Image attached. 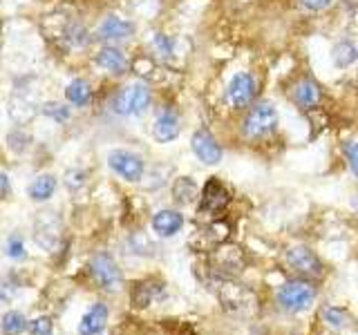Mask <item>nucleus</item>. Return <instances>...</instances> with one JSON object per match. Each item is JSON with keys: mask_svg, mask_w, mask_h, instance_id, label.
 <instances>
[{"mask_svg": "<svg viewBox=\"0 0 358 335\" xmlns=\"http://www.w3.org/2000/svg\"><path fill=\"white\" fill-rule=\"evenodd\" d=\"M208 284L215 290L224 311L233 313V315H253L257 311L255 293L246 286L233 282V277H213Z\"/></svg>", "mask_w": 358, "mask_h": 335, "instance_id": "nucleus-1", "label": "nucleus"}, {"mask_svg": "<svg viewBox=\"0 0 358 335\" xmlns=\"http://www.w3.org/2000/svg\"><path fill=\"white\" fill-rule=\"evenodd\" d=\"M316 295H318L316 286L302 282V279H296V282H287L278 290V302L287 313H302L311 308V304L316 302Z\"/></svg>", "mask_w": 358, "mask_h": 335, "instance_id": "nucleus-2", "label": "nucleus"}, {"mask_svg": "<svg viewBox=\"0 0 358 335\" xmlns=\"http://www.w3.org/2000/svg\"><path fill=\"white\" fill-rule=\"evenodd\" d=\"M278 126V110L271 103H257L244 119V134L249 139H262L271 134Z\"/></svg>", "mask_w": 358, "mask_h": 335, "instance_id": "nucleus-3", "label": "nucleus"}, {"mask_svg": "<svg viewBox=\"0 0 358 335\" xmlns=\"http://www.w3.org/2000/svg\"><path fill=\"white\" fill-rule=\"evenodd\" d=\"M150 105V89L145 83H132L115 98V110L123 117H141Z\"/></svg>", "mask_w": 358, "mask_h": 335, "instance_id": "nucleus-4", "label": "nucleus"}, {"mask_svg": "<svg viewBox=\"0 0 358 335\" xmlns=\"http://www.w3.org/2000/svg\"><path fill=\"white\" fill-rule=\"evenodd\" d=\"M108 165L121 179H126V181H139L145 170V163L141 156L130 150H112L108 154Z\"/></svg>", "mask_w": 358, "mask_h": 335, "instance_id": "nucleus-5", "label": "nucleus"}, {"mask_svg": "<svg viewBox=\"0 0 358 335\" xmlns=\"http://www.w3.org/2000/svg\"><path fill=\"white\" fill-rule=\"evenodd\" d=\"M287 264L294 273L300 277H320L322 275V264L316 257V253L309 251L307 246H294L287 251Z\"/></svg>", "mask_w": 358, "mask_h": 335, "instance_id": "nucleus-6", "label": "nucleus"}, {"mask_svg": "<svg viewBox=\"0 0 358 335\" xmlns=\"http://www.w3.org/2000/svg\"><path fill=\"white\" fill-rule=\"evenodd\" d=\"M229 190L224 188L217 179H210L206 181L204 190H201V197H199V215H206V217H215L220 212L229 206Z\"/></svg>", "mask_w": 358, "mask_h": 335, "instance_id": "nucleus-7", "label": "nucleus"}, {"mask_svg": "<svg viewBox=\"0 0 358 335\" xmlns=\"http://www.w3.org/2000/svg\"><path fill=\"white\" fill-rule=\"evenodd\" d=\"M92 275L96 279V284L106 290H119L121 288V271L117 262L112 260L108 253H99L92 260Z\"/></svg>", "mask_w": 358, "mask_h": 335, "instance_id": "nucleus-8", "label": "nucleus"}, {"mask_svg": "<svg viewBox=\"0 0 358 335\" xmlns=\"http://www.w3.org/2000/svg\"><path fill=\"white\" fill-rule=\"evenodd\" d=\"M190 148H193L197 159L206 165H217L222 161V148L208 130H197L190 139Z\"/></svg>", "mask_w": 358, "mask_h": 335, "instance_id": "nucleus-9", "label": "nucleus"}, {"mask_svg": "<svg viewBox=\"0 0 358 335\" xmlns=\"http://www.w3.org/2000/svg\"><path fill=\"white\" fill-rule=\"evenodd\" d=\"M34 237L43 248L54 251L56 241L61 237V221L56 217V212H41L36 223H34Z\"/></svg>", "mask_w": 358, "mask_h": 335, "instance_id": "nucleus-10", "label": "nucleus"}, {"mask_svg": "<svg viewBox=\"0 0 358 335\" xmlns=\"http://www.w3.org/2000/svg\"><path fill=\"white\" fill-rule=\"evenodd\" d=\"M227 96L233 107H246L255 96V78L249 72H240L231 78Z\"/></svg>", "mask_w": 358, "mask_h": 335, "instance_id": "nucleus-11", "label": "nucleus"}, {"mask_svg": "<svg viewBox=\"0 0 358 335\" xmlns=\"http://www.w3.org/2000/svg\"><path fill=\"white\" fill-rule=\"evenodd\" d=\"M244 266V257L240 248H217L213 257V277H233Z\"/></svg>", "mask_w": 358, "mask_h": 335, "instance_id": "nucleus-12", "label": "nucleus"}, {"mask_svg": "<svg viewBox=\"0 0 358 335\" xmlns=\"http://www.w3.org/2000/svg\"><path fill=\"white\" fill-rule=\"evenodd\" d=\"M182 132V126H179V117L173 110H164L159 117H157L155 126H152V134L159 143H171L179 137Z\"/></svg>", "mask_w": 358, "mask_h": 335, "instance_id": "nucleus-13", "label": "nucleus"}, {"mask_svg": "<svg viewBox=\"0 0 358 335\" xmlns=\"http://www.w3.org/2000/svg\"><path fill=\"white\" fill-rule=\"evenodd\" d=\"M132 31H134V27L130 20H123L119 16H108L99 27V38L108 40V43H117V40L130 38Z\"/></svg>", "mask_w": 358, "mask_h": 335, "instance_id": "nucleus-14", "label": "nucleus"}, {"mask_svg": "<svg viewBox=\"0 0 358 335\" xmlns=\"http://www.w3.org/2000/svg\"><path fill=\"white\" fill-rule=\"evenodd\" d=\"M184 226V217L177 210H159L152 217V230L159 237H173Z\"/></svg>", "mask_w": 358, "mask_h": 335, "instance_id": "nucleus-15", "label": "nucleus"}, {"mask_svg": "<svg viewBox=\"0 0 358 335\" xmlns=\"http://www.w3.org/2000/svg\"><path fill=\"white\" fill-rule=\"evenodd\" d=\"M106 322H108V306L94 304L83 315L81 324H78V333L81 335H101L106 329Z\"/></svg>", "mask_w": 358, "mask_h": 335, "instance_id": "nucleus-16", "label": "nucleus"}, {"mask_svg": "<svg viewBox=\"0 0 358 335\" xmlns=\"http://www.w3.org/2000/svg\"><path fill=\"white\" fill-rule=\"evenodd\" d=\"M96 65L103 67L106 72H112V74H121L123 70L128 67V59L126 54H123L121 50L112 47V45H108V47H103L99 54H96Z\"/></svg>", "mask_w": 358, "mask_h": 335, "instance_id": "nucleus-17", "label": "nucleus"}, {"mask_svg": "<svg viewBox=\"0 0 358 335\" xmlns=\"http://www.w3.org/2000/svg\"><path fill=\"white\" fill-rule=\"evenodd\" d=\"M229 237V226L224 221H215L210 223V226L206 230L199 232V244H197V251H210L215 248V246H220L222 241H227Z\"/></svg>", "mask_w": 358, "mask_h": 335, "instance_id": "nucleus-18", "label": "nucleus"}, {"mask_svg": "<svg viewBox=\"0 0 358 335\" xmlns=\"http://www.w3.org/2000/svg\"><path fill=\"white\" fill-rule=\"evenodd\" d=\"M164 295V286L155 282H139L132 288V304L137 308L150 306L155 299H159Z\"/></svg>", "mask_w": 358, "mask_h": 335, "instance_id": "nucleus-19", "label": "nucleus"}, {"mask_svg": "<svg viewBox=\"0 0 358 335\" xmlns=\"http://www.w3.org/2000/svg\"><path fill=\"white\" fill-rule=\"evenodd\" d=\"M320 87L313 83V81H309V78H302V81L296 85V89H294V98H296V103L300 105V107H305V110H309V107H316L318 103H320Z\"/></svg>", "mask_w": 358, "mask_h": 335, "instance_id": "nucleus-20", "label": "nucleus"}, {"mask_svg": "<svg viewBox=\"0 0 358 335\" xmlns=\"http://www.w3.org/2000/svg\"><path fill=\"white\" fill-rule=\"evenodd\" d=\"M65 98L70 100L72 105L83 107L90 103V98H92V87H90V83H85L83 78H74V81L65 87Z\"/></svg>", "mask_w": 358, "mask_h": 335, "instance_id": "nucleus-21", "label": "nucleus"}, {"mask_svg": "<svg viewBox=\"0 0 358 335\" xmlns=\"http://www.w3.org/2000/svg\"><path fill=\"white\" fill-rule=\"evenodd\" d=\"M9 114H11V119L18 121V123H29L34 117H36V107H34L31 100H27L22 94H18V96L11 98Z\"/></svg>", "mask_w": 358, "mask_h": 335, "instance_id": "nucleus-22", "label": "nucleus"}, {"mask_svg": "<svg viewBox=\"0 0 358 335\" xmlns=\"http://www.w3.org/2000/svg\"><path fill=\"white\" fill-rule=\"evenodd\" d=\"M56 190V179L52 174H41L29 186V197L34 201H48Z\"/></svg>", "mask_w": 358, "mask_h": 335, "instance_id": "nucleus-23", "label": "nucleus"}, {"mask_svg": "<svg viewBox=\"0 0 358 335\" xmlns=\"http://www.w3.org/2000/svg\"><path fill=\"white\" fill-rule=\"evenodd\" d=\"M334 63H336V67H350L352 63H356L358 61V50H356V45L354 43H350V40H343V43H338L334 47Z\"/></svg>", "mask_w": 358, "mask_h": 335, "instance_id": "nucleus-24", "label": "nucleus"}, {"mask_svg": "<svg viewBox=\"0 0 358 335\" xmlns=\"http://www.w3.org/2000/svg\"><path fill=\"white\" fill-rule=\"evenodd\" d=\"M173 195H175V199L179 201V204H190L193 197L197 195V186H195L193 179L182 177V179H177V181H175Z\"/></svg>", "mask_w": 358, "mask_h": 335, "instance_id": "nucleus-25", "label": "nucleus"}, {"mask_svg": "<svg viewBox=\"0 0 358 335\" xmlns=\"http://www.w3.org/2000/svg\"><path fill=\"white\" fill-rule=\"evenodd\" d=\"M25 329H27V320L22 313H18V311L5 313V318H3V333L5 335H20Z\"/></svg>", "mask_w": 358, "mask_h": 335, "instance_id": "nucleus-26", "label": "nucleus"}, {"mask_svg": "<svg viewBox=\"0 0 358 335\" xmlns=\"http://www.w3.org/2000/svg\"><path fill=\"white\" fill-rule=\"evenodd\" d=\"M322 318L331 329H345L347 324H350V315H347V313L338 306H327L322 311Z\"/></svg>", "mask_w": 358, "mask_h": 335, "instance_id": "nucleus-27", "label": "nucleus"}, {"mask_svg": "<svg viewBox=\"0 0 358 335\" xmlns=\"http://www.w3.org/2000/svg\"><path fill=\"white\" fill-rule=\"evenodd\" d=\"M29 134L27 132H22V130H16V132H11L9 137H7V143H9V150L11 152H16V154H20V152H25L27 148H29Z\"/></svg>", "mask_w": 358, "mask_h": 335, "instance_id": "nucleus-28", "label": "nucleus"}, {"mask_svg": "<svg viewBox=\"0 0 358 335\" xmlns=\"http://www.w3.org/2000/svg\"><path fill=\"white\" fill-rule=\"evenodd\" d=\"M43 114L54 119L56 123H65L67 119L72 117V112H70V107H65L61 103H45L43 105Z\"/></svg>", "mask_w": 358, "mask_h": 335, "instance_id": "nucleus-29", "label": "nucleus"}, {"mask_svg": "<svg viewBox=\"0 0 358 335\" xmlns=\"http://www.w3.org/2000/svg\"><path fill=\"white\" fill-rule=\"evenodd\" d=\"M29 331L31 335H52V320L48 315L36 318L29 324Z\"/></svg>", "mask_w": 358, "mask_h": 335, "instance_id": "nucleus-30", "label": "nucleus"}, {"mask_svg": "<svg viewBox=\"0 0 358 335\" xmlns=\"http://www.w3.org/2000/svg\"><path fill=\"white\" fill-rule=\"evenodd\" d=\"M67 40H70V45H74V47H81V45L87 40V31L81 25H72L67 29Z\"/></svg>", "mask_w": 358, "mask_h": 335, "instance_id": "nucleus-31", "label": "nucleus"}, {"mask_svg": "<svg viewBox=\"0 0 358 335\" xmlns=\"http://www.w3.org/2000/svg\"><path fill=\"white\" fill-rule=\"evenodd\" d=\"M155 50L159 52L164 59H168V56L173 54V40L166 36V34H157L155 36Z\"/></svg>", "mask_w": 358, "mask_h": 335, "instance_id": "nucleus-32", "label": "nucleus"}, {"mask_svg": "<svg viewBox=\"0 0 358 335\" xmlns=\"http://www.w3.org/2000/svg\"><path fill=\"white\" fill-rule=\"evenodd\" d=\"M9 257H14V260H25V246H22L20 237L9 239Z\"/></svg>", "mask_w": 358, "mask_h": 335, "instance_id": "nucleus-33", "label": "nucleus"}, {"mask_svg": "<svg viewBox=\"0 0 358 335\" xmlns=\"http://www.w3.org/2000/svg\"><path fill=\"white\" fill-rule=\"evenodd\" d=\"M347 159H350V168L354 170V174L358 177V141L347 145Z\"/></svg>", "mask_w": 358, "mask_h": 335, "instance_id": "nucleus-34", "label": "nucleus"}, {"mask_svg": "<svg viewBox=\"0 0 358 335\" xmlns=\"http://www.w3.org/2000/svg\"><path fill=\"white\" fill-rule=\"evenodd\" d=\"M300 5L309 11H322L331 5V0H300Z\"/></svg>", "mask_w": 358, "mask_h": 335, "instance_id": "nucleus-35", "label": "nucleus"}, {"mask_svg": "<svg viewBox=\"0 0 358 335\" xmlns=\"http://www.w3.org/2000/svg\"><path fill=\"white\" fill-rule=\"evenodd\" d=\"M9 193V179L5 172H0V197H5Z\"/></svg>", "mask_w": 358, "mask_h": 335, "instance_id": "nucleus-36", "label": "nucleus"}]
</instances>
